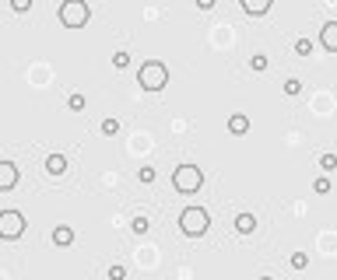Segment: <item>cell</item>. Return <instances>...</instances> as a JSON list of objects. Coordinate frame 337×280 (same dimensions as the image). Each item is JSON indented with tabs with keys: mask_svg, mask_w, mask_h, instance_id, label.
I'll return each instance as SVG.
<instances>
[{
	"mask_svg": "<svg viewBox=\"0 0 337 280\" xmlns=\"http://www.w3.org/2000/svg\"><path fill=\"white\" fill-rule=\"evenodd\" d=\"M130 228H134V235H148L151 231V221L144 217V214H137V217L130 221Z\"/></svg>",
	"mask_w": 337,
	"mask_h": 280,
	"instance_id": "obj_13",
	"label": "cell"
},
{
	"mask_svg": "<svg viewBox=\"0 0 337 280\" xmlns=\"http://www.w3.org/2000/svg\"><path fill=\"white\" fill-rule=\"evenodd\" d=\"M11 11L25 14V11H32V0H11Z\"/></svg>",
	"mask_w": 337,
	"mask_h": 280,
	"instance_id": "obj_22",
	"label": "cell"
},
{
	"mask_svg": "<svg viewBox=\"0 0 337 280\" xmlns=\"http://www.w3.org/2000/svg\"><path fill=\"white\" fill-rule=\"evenodd\" d=\"M137 179H141L144 186H151V182H154V168H141V172H137Z\"/></svg>",
	"mask_w": 337,
	"mask_h": 280,
	"instance_id": "obj_23",
	"label": "cell"
},
{
	"mask_svg": "<svg viewBox=\"0 0 337 280\" xmlns=\"http://www.w3.org/2000/svg\"><path fill=\"white\" fill-rule=\"evenodd\" d=\"M320 39H323V49L327 53H337V21H327L323 32H320Z\"/></svg>",
	"mask_w": 337,
	"mask_h": 280,
	"instance_id": "obj_7",
	"label": "cell"
},
{
	"mask_svg": "<svg viewBox=\"0 0 337 280\" xmlns=\"http://www.w3.org/2000/svg\"><path fill=\"white\" fill-rule=\"evenodd\" d=\"M246 130H249V116H246V112H236V116H228V133L243 137Z\"/></svg>",
	"mask_w": 337,
	"mask_h": 280,
	"instance_id": "obj_8",
	"label": "cell"
},
{
	"mask_svg": "<svg viewBox=\"0 0 337 280\" xmlns=\"http://www.w3.org/2000/svg\"><path fill=\"white\" fill-rule=\"evenodd\" d=\"M67 105H70V112H81V109H85V95H70Z\"/></svg>",
	"mask_w": 337,
	"mask_h": 280,
	"instance_id": "obj_20",
	"label": "cell"
},
{
	"mask_svg": "<svg viewBox=\"0 0 337 280\" xmlns=\"http://www.w3.org/2000/svg\"><path fill=\"white\" fill-rule=\"evenodd\" d=\"M302 91V81H299V77H288V81H284V95H299Z\"/></svg>",
	"mask_w": 337,
	"mask_h": 280,
	"instance_id": "obj_19",
	"label": "cell"
},
{
	"mask_svg": "<svg viewBox=\"0 0 337 280\" xmlns=\"http://www.w3.org/2000/svg\"><path fill=\"white\" fill-rule=\"evenodd\" d=\"M172 186L179 189V193H197V189L204 186V172L197 165H179L172 172Z\"/></svg>",
	"mask_w": 337,
	"mask_h": 280,
	"instance_id": "obj_3",
	"label": "cell"
},
{
	"mask_svg": "<svg viewBox=\"0 0 337 280\" xmlns=\"http://www.w3.org/2000/svg\"><path fill=\"white\" fill-rule=\"evenodd\" d=\"M123 277H126V266H120V263L109 266V280H123Z\"/></svg>",
	"mask_w": 337,
	"mask_h": 280,
	"instance_id": "obj_25",
	"label": "cell"
},
{
	"mask_svg": "<svg viewBox=\"0 0 337 280\" xmlns=\"http://www.w3.org/2000/svg\"><path fill=\"white\" fill-rule=\"evenodd\" d=\"M236 231H239V235H253V231H256V217H253V214H239V217H236Z\"/></svg>",
	"mask_w": 337,
	"mask_h": 280,
	"instance_id": "obj_11",
	"label": "cell"
},
{
	"mask_svg": "<svg viewBox=\"0 0 337 280\" xmlns=\"http://www.w3.org/2000/svg\"><path fill=\"white\" fill-rule=\"evenodd\" d=\"M243 11H246V14H253V18H260V14L271 11V0H243Z\"/></svg>",
	"mask_w": 337,
	"mask_h": 280,
	"instance_id": "obj_9",
	"label": "cell"
},
{
	"mask_svg": "<svg viewBox=\"0 0 337 280\" xmlns=\"http://www.w3.org/2000/svg\"><path fill=\"white\" fill-rule=\"evenodd\" d=\"M215 4H218V0H197V7H200V11H211Z\"/></svg>",
	"mask_w": 337,
	"mask_h": 280,
	"instance_id": "obj_26",
	"label": "cell"
},
{
	"mask_svg": "<svg viewBox=\"0 0 337 280\" xmlns=\"http://www.w3.org/2000/svg\"><path fill=\"white\" fill-rule=\"evenodd\" d=\"M320 168H323V172H334V168H337V158L334 154H323V158H320Z\"/></svg>",
	"mask_w": 337,
	"mask_h": 280,
	"instance_id": "obj_21",
	"label": "cell"
},
{
	"mask_svg": "<svg viewBox=\"0 0 337 280\" xmlns=\"http://www.w3.org/2000/svg\"><path fill=\"white\" fill-rule=\"evenodd\" d=\"M70 242H74V231H70L67 224L53 228V245H70Z\"/></svg>",
	"mask_w": 337,
	"mask_h": 280,
	"instance_id": "obj_12",
	"label": "cell"
},
{
	"mask_svg": "<svg viewBox=\"0 0 337 280\" xmlns=\"http://www.w3.org/2000/svg\"><path fill=\"white\" fill-rule=\"evenodd\" d=\"M309 266V256L306 252H295V256H292V270H306Z\"/></svg>",
	"mask_w": 337,
	"mask_h": 280,
	"instance_id": "obj_17",
	"label": "cell"
},
{
	"mask_svg": "<svg viewBox=\"0 0 337 280\" xmlns=\"http://www.w3.org/2000/svg\"><path fill=\"white\" fill-rule=\"evenodd\" d=\"M295 53L299 56H313V42L309 39H295Z\"/></svg>",
	"mask_w": 337,
	"mask_h": 280,
	"instance_id": "obj_15",
	"label": "cell"
},
{
	"mask_svg": "<svg viewBox=\"0 0 337 280\" xmlns=\"http://www.w3.org/2000/svg\"><path fill=\"white\" fill-rule=\"evenodd\" d=\"M137 84H141L144 91H162V88L169 84V70H165V63L148 60L141 70H137Z\"/></svg>",
	"mask_w": 337,
	"mask_h": 280,
	"instance_id": "obj_1",
	"label": "cell"
},
{
	"mask_svg": "<svg viewBox=\"0 0 337 280\" xmlns=\"http://www.w3.org/2000/svg\"><path fill=\"white\" fill-rule=\"evenodd\" d=\"M88 18H92V11H88V4H85V0H63L60 21L67 25V28H81Z\"/></svg>",
	"mask_w": 337,
	"mask_h": 280,
	"instance_id": "obj_4",
	"label": "cell"
},
{
	"mask_svg": "<svg viewBox=\"0 0 337 280\" xmlns=\"http://www.w3.org/2000/svg\"><path fill=\"white\" fill-rule=\"evenodd\" d=\"M113 67H116V70H126V67H130V53H116V56H113Z\"/></svg>",
	"mask_w": 337,
	"mask_h": 280,
	"instance_id": "obj_18",
	"label": "cell"
},
{
	"mask_svg": "<svg viewBox=\"0 0 337 280\" xmlns=\"http://www.w3.org/2000/svg\"><path fill=\"white\" fill-rule=\"evenodd\" d=\"M46 172H49V175H63V172H67V158L63 154H49L46 158Z\"/></svg>",
	"mask_w": 337,
	"mask_h": 280,
	"instance_id": "obj_10",
	"label": "cell"
},
{
	"mask_svg": "<svg viewBox=\"0 0 337 280\" xmlns=\"http://www.w3.org/2000/svg\"><path fill=\"white\" fill-rule=\"evenodd\" d=\"M208 224H211V217H208L204 207H186L183 214H179V228H183L186 238H200L208 231Z\"/></svg>",
	"mask_w": 337,
	"mask_h": 280,
	"instance_id": "obj_2",
	"label": "cell"
},
{
	"mask_svg": "<svg viewBox=\"0 0 337 280\" xmlns=\"http://www.w3.org/2000/svg\"><path fill=\"white\" fill-rule=\"evenodd\" d=\"M313 189H316V193H330V179H327V175H320V179L313 182Z\"/></svg>",
	"mask_w": 337,
	"mask_h": 280,
	"instance_id": "obj_24",
	"label": "cell"
},
{
	"mask_svg": "<svg viewBox=\"0 0 337 280\" xmlns=\"http://www.w3.org/2000/svg\"><path fill=\"white\" fill-rule=\"evenodd\" d=\"M18 182V168L11 161H0V189H14Z\"/></svg>",
	"mask_w": 337,
	"mask_h": 280,
	"instance_id": "obj_6",
	"label": "cell"
},
{
	"mask_svg": "<svg viewBox=\"0 0 337 280\" xmlns=\"http://www.w3.org/2000/svg\"><path fill=\"white\" fill-rule=\"evenodd\" d=\"M102 133H106V137H116V133H120V119H116V116L102 119Z\"/></svg>",
	"mask_w": 337,
	"mask_h": 280,
	"instance_id": "obj_14",
	"label": "cell"
},
{
	"mask_svg": "<svg viewBox=\"0 0 337 280\" xmlns=\"http://www.w3.org/2000/svg\"><path fill=\"white\" fill-rule=\"evenodd\" d=\"M25 235V217L18 210H0V238H21Z\"/></svg>",
	"mask_w": 337,
	"mask_h": 280,
	"instance_id": "obj_5",
	"label": "cell"
},
{
	"mask_svg": "<svg viewBox=\"0 0 337 280\" xmlns=\"http://www.w3.org/2000/svg\"><path fill=\"white\" fill-rule=\"evenodd\" d=\"M249 70L253 74H264L267 70V56H249Z\"/></svg>",
	"mask_w": 337,
	"mask_h": 280,
	"instance_id": "obj_16",
	"label": "cell"
}]
</instances>
